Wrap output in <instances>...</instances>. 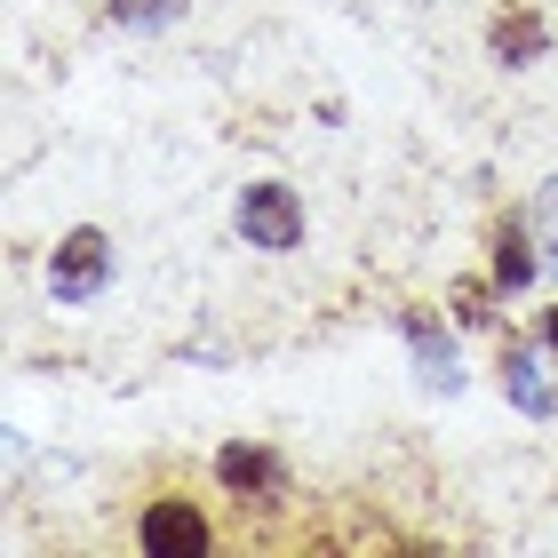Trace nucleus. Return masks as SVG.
Here are the masks:
<instances>
[{
  "instance_id": "nucleus-1",
  "label": "nucleus",
  "mask_w": 558,
  "mask_h": 558,
  "mask_svg": "<svg viewBox=\"0 0 558 558\" xmlns=\"http://www.w3.org/2000/svg\"><path fill=\"white\" fill-rule=\"evenodd\" d=\"M232 223H240L247 247H264V256H288V247L303 240V199H295V184H271V175H264V184L240 192Z\"/></svg>"
},
{
  "instance_id": "nucleus-2",
  "label": "nucleus",
  "mask_w": 558,
  "mask_h": 558,
  "mask_svg": "<svg viewBox=\"0 0 558 558\" xmlns=\"http://www.w3.org/2000/svg\"><path fill=\"white\" fill-rule=\"evenodd\" d=\"M105 279H112V240L105 232H64L57 240V256H48V295L57 303H88V295H105Z\"/></svg>"
},
{
  "instance_id": "nucleus-3",
  "label": "nucleus",
  "mask_w": 558,
  "mask_h": 558,
  "mask_svg": "<svg viewBox=\"0 0 558 558\" xmlns=\"http://www.w3.org/2000/svg\"><path fill=\"white\" fill-rule=\"evenodd\" d=\"M136 543H144L151 558H184V550H208L216 535H208V519H199L184 495H160V502H144V526H136Z\"/></svg>"
},
{
  "instance_id": "nucleus-4",
  "label": "nucleus",
  "mask_w": 558,
  "mask_h": 558,
  "mask_svg": "<svg viewBox=\"0 0 558 558\" xmlns=\"http://www.w3.org/2000/svg\"><path fill=\"white\" fill-rule=\"evenodd\" d=\"M502 391H511V408H526V415H558V375L543 367V351L535 343H519V351H502Z\"/></svg>"
},
{
  "instance_id": "nucleus-5",
  "label": "nucleus",
  "mask_w": 558,
  "mask_h": 558,
  "mask_svg": "<svg viewBox=\"0 0 558 558\" xmlns=\"http://www.w3.org/2000/svg\"><path fill=\"white\" fill-rule=\"evenodd\" d=\"M408 343H415V367H423L430 391H454V384H463V367H454V343H447L430 319H408Z\"/></svg>"
},
{
  "instance_id": "nucleus-6",
  "label": "nucleus",
  "mask_w": 558,
  "mask_h": 558,
  "mask_svg": "<svg viewBox=\"0 0 558 558\" xmlns=\"http://www.w3.org/2000/svg\"><path fill=\"white\" fill-rule=\"evenodd\" d=\"M216 471H223V487H240V495H271L279 487V463H271L264 447H223Z\"/></svg>"
},
{
  "instance_id": "nucleus-7",
  "label": "nucleus",
  "mask_w": 558,
  "mask_h": 558,
  "mask_svg": "<svg viewBox=\"0 0 558 558\" xmlns=\"http://www.w3.org/2000/svg\"><path fill=\"white\" fill-rule=\"evenodd\" d=\"M526 279H535V256H526V223H502V232H495V288L519 295Z\"/></svg>"
},
{
  "instance_id": "nucleus-8",
  "label": "nucleus",
  "mask_w": 558,
  "mask_h": 558,
  "mask_svg": "<svg viewBox=\"0 0 558 558\" xmlns=\"http://www.w3.org/2000/svg\"><path fill=\"white\" fill-rule=\"evenodd\" d=\"M495 57L502 64H535L543 57V24L535 16H495Z\"/></svg>"
},
{
  "instance_id": "nucleus-9",
  "label": "nucleus",
  "mask_w": 558,
  "mask_h": 558,
  "mask_svg": "<svg viewBox=\"0 0 558 558\" xmlns=\"http://www.w3.org/2000/svg\"><path fill=\"white\" fill-rule=\"evenodd\" d=\"M175 9H184V0H112V16H120V24H168Z\"/></svg>"
},
{
  "instance_id": "nucleus-10",
  "label": "nucleus",
  "mask_w": 558,
  "mask_h": 558,
  "mask_svg": "<svg viewBox=\"0 0 558 558\" xmlns=\"http://www.w3.org/2000/svg\"><path fill=\"white\" fill-rule=\"evenodd\" d=\"M535 232L550 240V256H558V175L543 184V199H535Z\"/></svg>"
},
{
  "instance_id": "nucleus-11",
  "label": "nucleus",
  "mask_w": 558,
  "mask_h": 558,
  "mask_svg": "<svg viewBox=\"0 0 558 558\" xmlns=\"http://www.w3.org/2000/svg\"><path fill=\"white\" fill-rule=\"evenodd\" d=\"M454 312H463L471 327H487L495 312H487V288H454Z\"/></svg>"
},
{
  "instance_id": "nucleus-12",
  "label": "nucleus",
  "mask_w": 558,
  "mask_h": 558,
  "mask_svg": "<svg viewBox=\"0 0 558 558\" xmlns=\"http://www.w3.org/2000/svg\"><path fill=\"white\" fill-rule=\"evenodd\" d=\"M543 343H550V351H558V312H543Z\"/></svg>"
}]
</instances>
